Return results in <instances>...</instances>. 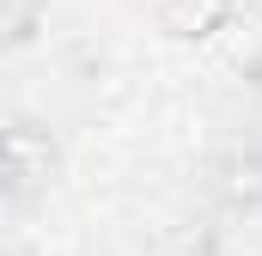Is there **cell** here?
Segmentation results:
<instances>
[{"instance_id":"6da1fadb","label":"cell","mask_w":262,"mask_h":256,"mask_svg":"<svg viewBox=\"0 0 262 256\" xmlns=\"http://www.w3.org/2000/svg\"><path fill=\"white\" fill-rule=\"evenodd\" d=\"M226 12V0H171L165 6V25L171 31H201V25H213Z\"/></svg>"}]
</instances>
